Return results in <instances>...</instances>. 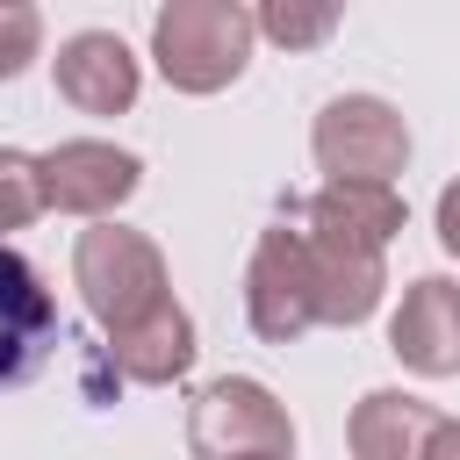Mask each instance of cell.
<instances>
[{"instance_id":"obj_1","label":"cell","mask_w":460,"mask_h":460,"mask_svg":"<svg viewBox=\"0 0 460 460\" xmlns=\"http://www.w3.org/2000/svg\"><path fill=\"white\" fill-rule=\"evenodd\" d=\"M252 7L244 0H165L151 14V65L172 93H223L252 65Z\"/></svg>"},{"instance_id":"obj_2","label":"cell","mask_w":460,"mask_h":460,"mask_svg":"<svg viewBox=\"0 0 460 460\" xmlns=\"http://www.w3.org/2000/svg\"><path fill=\"white\" fill-rule=\"evenodd\" d=\"M72 288L86 302V316L115 338L129 323H144L158 302H172V273H165V252L129 230V223H86L79 244H72Z\"/></svg>"},{"instance_id":"obj_3","label":"cell","mask_w":460,"mask_h":460,"mask_svg":"<svg viewBox=\"0 0 460 460\" xmlns=\"http://www.w3.org/2000/svg\"><path fill=\"white\" fill-rule=\"evenodd\" d=\"M309 158L323 187H395L410 165V122L381 93H338L309 122Z\"/></svg>"},{"instance_id":"obj_4","label":"cell","mask_w":460,"mask_h":460,"mask_svg":"<svg viewBox=\"0 0 460 460\" xmlns=\"http://www.w3.org/2000/svg\"><path fill=\"white\" fill-rule=\"evenodd\" d=\"M187 453L194 460H295V417L266 381L216 374L187 402Z\"/></svg>"},{"instance_id":"obj_5","label":"cell","mask_w":460,"mask_h":460,"mask_svg":"<svg viewBox=\"0 0 460 460\" xmlns=\"http://www.w3.org/2000/svg\"><path fill=\"white\" fill-rule=\"evenodd\" d=\"M36 172H43V208H65L86 223H115V208L144 187V158L108 137H65L36 151Z\"/></svg>"},{"instance_id":"obj_6","label":"cell","mask_w":460,"mask_h":460,"mask_svg":"<svg viewBox=\"0 0 460 460\" xmlns=\"http://www.w3.org/2000/svg\"><path fill=\"white\" fill-rule=\"evenodd\" d=\"M244 323L266 345H295L302 331H316V288H309V252L295 223L259 230L244 259Z\"/></svg>"},{"instance_id":"obj_7","label":"cell","mask_w":460,"mask_h":460,"mask_svg":"<svg viewBox=\"0 0 460 460\" xmlns=\"http://www.w3.org/2000/svg\"><path fill=\"white\" fill-rule=\"evenodd\" d=\"M65 345L58 295L43 288V266L14 244H0V388H22L43 374V359Z\"/></svg>"},{"instance_id":"obj_8","label":"cell","mask_w":460,"mask_h":460,"mask_svg":"<svg viewBox=\"0 0 460 460\" xmlns=\"http://www.w3.org/2000/svg\"><path fill=\"white\" fill-rule=\"evenodd\" d=\"M388 352L417 381H453L460 374V280L453 273H417L388 316Z\"/></svg>"},{"instance_id":"obj_9","label":"cell","mask_w":460,"mask_h":460,"mask_svg":"<svg viewBox=\"0 0 460 460\" xmlns=\"http://www.w3.org/2000/svg\"><path fill=\"white\" fill-rule=\"evenodd\" d=\"M288 223H295V216H288ZM295 230H302V252H309L316 323H338V331L367 323V316L381 309V295H388V252L352 244V237H331V230H309V223H295Z\"/></svg>"},{"instance_id":"obj_10","label":"cell","mask_w":460,"mask_h":460,"mask_svg":"<svg viewBox=\"0 0 460 460\" xmlns=\"http://www.w3.org/2000/svg\"><path fill=\"white\" fill-rule=\"evenodd\" d=\"M50 79H58V101L79 108V115H129L137 86H144V65L115 29H79V36L58 43Z\"/></svg>"},{"instance_id":"obj_11","label":"cell","mask_w":460,"mask_h":460,"mask_svg":"<svg viewBox=\"0 0 460 460\" xmlns=\"http://www.w3.org/2000/svg\"><path fill=\"white\" fill-rule=\"evenodd\" d=\"M438 402L410 388H367L345 417V453L352 460H424V438L438 431Z\"/></svg>"},{"instance_id":"obj_12","label":"cell","mask_w":460,"mask_h":460,"mask_svg":"<svg viewBox=\"0 0 460 460\" xmlns=\"http://www.w3.org/2000/svg\"><path fill=\"white\" fill-rule=\"evenodd\" d=\"M194 352H201L194 345V316L180 302H158L144 323H129V331L108 338V367L122 381H137V388H172L194 367Z\"/></svg>"},{"instance_id":"obj_13","label":"cell","mask_w":460,"mask_h":460,"mask_svg":"<svg viewBox=\"0 0 460 460\" xmlns=\"http://www.w3.org/2000/svg\"><path fill=\"white\" fill-rule=\"evenodd\" d=\"M295 223H309V230H331V237H352V244H374V252H388V244L410 230V201H402L395 187H316V194L295 208Z\"/></svg>"},{"instance_id":"obj_14","label":"cell","mask_w":460,"mask_h":460,"mask_svg":"<svg viewBox=\"0 0 460 460\" xmlns=\"http://www.w3.org/2000/svg\"><path fill=\"white\" fill-rule=\"evenodd\" d=\"M252 29L273 36L280 50H316L338 36V7L331 0H266V7H252Z\"/></svg>"},{"instance_id":"obj_15","label":"cell","mask_w":460,"mask_h":460,"mask_svg":"<svg viewBox=\"0 0 460 460\" xmlns=\"http://www.w3.org/2000/svg\"><path fill=\"white\" fill-rule=\"evenodd\" d=\"M36 216H43V172H36V151L0 144V244H7V230H29Z\"/></svg>"},{"instance_id":"obj_16","label":"cell","mask_w":460,"mask_h":460,"mask_svg":"<svg viewBox=\"0 0 460 460\" xmlns=\"http://www.w3.org/2000/svg\"><path fill=\"white\" fill-rule=\"evenodd\" d=\"M43 58V14L29 0H0V86Z\"/></svg>"},{"instance_id":"obj_17","label":"cell","mask_w":460,"mask_h":460,"mask_svg":"<svg viewBox=\"0 0 460 460\" xmlns=\"http://www.w3.org/2000/svg\"><path fill=\"white\" fill-rule=\"evenodd\" d=\"M431 223H438V244H446V259H460V172L438 187V208H431Z\"/></svg>"},{"instance_id":"obj_18","label":"cell","mask_w":460,"mask_h":460,"mask_svg":"<svg viewBox=\"0 0 460 460\" xmlns=\"http://www.w3.org/2000/svg\"><path fill=\"white\" fill-rule=\"evenodd\" d=\"M424 460H460V417H438V431L424 438Z\"/></svg>"}]
</instances>
